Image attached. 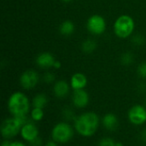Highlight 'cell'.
Listing matches in <instances>:
<instances>
[{"label":"cell","mask_w":146,"mask_h":146,"mask_svg":"<svg viewBox=\"0 0 146 146\" xmlns=\"http://www.w3.org/2000/svg\"><path fill=\"white\" fill-rule=\"evenodd\" d=\"M132 42H133V45L139 46H143V45L145 44V37H144L142 34H135V35L132 38Z\"/></svg>","instance_id":"7402d4cb"},{"label":"cell","mask_w":146,"mask_h":146,"mask_svg":"<svg viewBox=\"0 0 146 146\" xmlns=\"http://www.w3.org/2000/svg\"><path fill=\"white\" fill-rule=\"evenodd\" d=\"M137 72H138V75L143 78V79H146V61L145 62H142L139 67H138V70H137Z\"/></svg>","instance_id":"cb8c5ba5"},{"label":"cell","mask_w":146,"mask_h":146,"mask_svg":"<svg viewBox=\"0 0 146 146\" xmlns=\"http://www.w3.org/2000/svg\"><path fill=\"white\" fill-rule=\"evenodd\" d=\"M10 146H26V145H24L20 141H15V142H11Z\"/></svg>","instance_id":"83f0119b"},{"label":"cell","mask_w":146,"mask_h":146,"mask_svg":"<svg viewBox=\"0 0 146 146\" xmlns=\"http://www.w3.org/2000/svg\"><path fill=\"white\" fill-rule=\"evenodd\" d=\"M115 146H124V145H123L121 142H119V141H117V142H116V145H115Z\"/></svg>","instance_id":"4dcf8cb0"},{"label":"cell","mask_w":146,"mask_h":146,"mask_svg":"<svg viewBox=\"0 0 146 146\" xmlns=\"http://www.w3.org/2000/svg\"></svg>","instance_id":"d6a6232c"},{"label":"cell","mask_w":146,"mask_h":146,"mask_svg":"<svg viewBox=\"0 0 146 146\" xmlns=\"http://www.w3.org/2000/svg\"><path fill=\"white\" fill-rule=\"evenodd\" d=\"M39 81V75L33 69L26 70L20 77V84L24 89H32L37 86Z\"/></svg>","instance_id":"ba28073f"},{"label":"cell","mask_w":146,"mask_h":146,"mask_svg":"<svg viewBox=\"0 0 146 146\" xmlns=\"http://www.w3.org/2000/svg\"><path fill=\"white\" fill-rule=\"evenodd\" d=\"M74 23L70 20L63 21L59 26V33L63 36H70L74 33Z\"/></svg>","instance_id":"9a60e30c"},{"label":"cell","mask_w":146,"mask_h":146,"mask_svg":"<svg viewBox=\"0 0 146 146\" xmlns=\"http://www.w3.org/2000/svg\"><path fill=\"white\" fill-rule=\"evenodd\" d=\"M89 101H90L89 94L85 90V89L74 90L72 96V102L75 108H84L88 105Z\"/></svg>","instance_id":"9c48e42d"},{"label":"cell","mask_w":146,"mask_h":146,"mask_svg":"<svg viewBox=\"0 0 146 146\" xmlns=\"http://www.w3.org/2000/svg\"><path fill=\"white\" fill-rule=\"evenodd\" d=\"M31 119L33 121H40L43 120L44 113L43 108H33L31 111Z\"/></svg>","instance_id":"d6986e66"},{"label":"cell","mask_w":146,"mask_h":146,"mask_svg":"<svg viewBox=\"0 0 146 146\" xmlns=\"http://www.w3.org/2000/svg\"><path fill=\"white\" fill-rule=\"evenodd\" d=\"M135 28V22L132 16L128 15H120L114 22L113 29L115 34L121 38L126 39L130 37Z\"/></svg>","instance_id":"3957f363"},{"label":"cell","mask_w":146,"mask_h":146,"mask_svg":"<svg viewBox=\"0 0 146 146\" xmlns=\"http://www.w3.org/2000/svg\"><path fill=\"white\" fill-rule=\"evenodd\" d=\"M62 114L63 118H64L67 121H74L75 119L77 118V116L75 115L74 110H73L72 108H65L62 110Z\"/></svg>","instance_id":"ffe728a7"},{"label":"cell","mask_w":146,"mask_h":146,"mask_svg":"<svg viewBox=\"0 0 146 146\" xmlns=\"http://www.w3.org/2000/svg\"><path fill=\"white\" fill-rule=\"evenodd\" d=\"M57 144L58 143H56V141H54V140H52V141H49V142H47L44 146H58L57 145Z\"/></svg>","instance_id":"f1b7e54d"},{"label":"cell","mask_w":146,"mask_h":146,"mask_svg":"<svg viewBox=\"0 0 146 146\" xmlns=\"http://www.w3.org/2000/svg\"><path fill=\"white\" fill-rule=\"evenodd\" d=\"M128 120L135 125L141 126L146 122V108L140 104H136L133 106L127 113Z\"/></svg>","instance_id":"52a82bcc"},{"label":"cell","mask_w":146,"mask_h":146,"mask_svg":"<svg viewBox=\"0 0 146 146\" xmlns=\"http://www.w3.org/2000/svg\"><path fill=\"white\" fill-rule=\"evenodd\" d=\"M62 2H63V3H70V2H72L73 0H61Z\"/></svg>","instance_id":"1f68e13d"},{"label":"cell","mask_w":146,"mask_h":146,"mask_svg":"<svg viewBox=\"0 0 146 146\" xmlns=\"http://www.w3.org/2000/svg\"><path fill=\"white\" fill-rule=\"evenodd\" d=\"M56 60V59L54 57V55L49 52H41L36 57L37 65L39 68H43V69H48V68L53 67Z\"/></svg>","instance_id":"8fae6325"},{"label":"cell","mask_w":146,"mask_h":146,"mask_svg":"<svg viewBox=\"0 0 146 146\" xmlns=\"http://www.w3.org/2000/svg\"><path fill=\"white\" fill-rule=\"evenodd\" d=\"M21 126L14 116L5 119L1 125V133L3 138L5 139L15 137L19 133H21Z\"/></svg>","instance_id":"5b68a950"},{"label":"cell","mask_w":146,"mask_h":146,"mask_svg":"<svg viewBox=\"0 0 146 146\" xmlns=\"http://www.w3.org/2000/svg\"><path fill=\"white\" fill-rule=\"evenodd\" d=\"M29 144L31 146H41L42 145V139L39 137H37L33 140L30 141Z\"/></svg>","instance_id":"d4e9b609"},{"label":"cell","mask_w":146,"mask_h":146,"mask_svg":"<svg viewBox=\"0 0 146 146\" xmlns=\"http://www.w3.org/2000/svg\"><path fill=\"white\" fill-rule=\"evenodd\" d=\"M107 28V23L105 19L100 15H91L86 22L87 30L94 35L103 34Z\"/></svg>","instance_id":"8992f818"},{"label":"cell","mask_w":146,"mask_h":146,"mask_svg":"<svg viewBox=\"0 0 146 146\" xmlns=\"http://www.w3.org/2000/svg\"><path fill=\"white\" fill-rule=\"evenodd\" d=\"M115 145L116 141L108 137L101 139L98 142V146H115Z\"/></svg>","instance_id":"44dd1931"},{"label":"cell","mask_w":146,"mask_h":146,"mask_svg":"<svg viewBox=\"0 0 146 146\" xmlns=\"http://www.w3.org/2000/svg\"><path fill=\"white\" fill-rule=\"evenodd\" d=\"M87 77L81 72L74 73L70 78V86L74 90L84 89L87 85Z\"/></svg>","instance_id":"4fadbf2b"},{"label":"cell","mask_w":146,"mask_h":146,"mask_svg":"<svg viewBox=\"0 0 146 146\" xmlns=\"http://www.w3.org/2000/svg\"><path fill=\"white\" fill-rule=\"evenodd\" d=\"M47 103H48L47 96L45 94H43V93H39V94L36 95L32 101V104H33V108H44Z\"/></svg>","instance_id":"2e32d148"},{"label":"cell","mask_w":146,"mask_h":146,"mask_svg":"<svg viewBox=\"0 0 146 146\" xmlns=\"http://www.w3.org/2000/svg\"><path fill=\"white\" fill-rule=\"evenodd\" d=\"M43 80H44V82L46 83H54L55 80H56V76H55L54 73L48 71V72H45V73L44 74V76H43Z\"/></svg>","instance_id":"603a6c76"},{"label":"cell","mask_w":146,"mask_h":146,"mask_svg":"<svg viewBox=\"0 0 146 146\" xmlns=\"http://www.w3.org/2000/svg\"><path fill=\"white\" fill-rule=\"evenodd\" d=\"M97 49V42L93 39H86L81 44V50L86 53H92Z\"/></svg>","instance_id":"e0dca14e"},{"label":"cell","mask_w":146,"mask_h":146,"mask_svg":"<svg viewBox=\"0 0 146 146\" xmlns=\"http://www.w3.org/2000/svg\"><path fill=\"white\" fill-rule=\"evenodd\" d=\"M103 126L107 131L114 132L115 131L119 126V120L117 116L113 113H108L106 114L102 120Z\"/></svg>","instance_id":"5bb4252c"},{"label":"cell","mask_w":146,"mask_h":146,"mask_svg":"<svg viewBox=\"0 0 146 146\" xmlns=\"http://www.w3.org/2000/svg\"><path fill=\"white\" fill-rule=\"evenodd\" d=\"M8 109L12 116L27 115L30 110L28 97L21 91L14 92L8 100Z\"/></svg>","instance_id":"7a4b0ae2"},{"label":"cell","mask_w":146,"mask_h":146,"mask_svg":"<svg viewBox=\"0 0 146 146\" xmlns=\"http://www.w3.org/2000/svg\"><path fill=\"white\" fill-rule=\"evenodd\" d=\"M74 136V129L68 122H59L51 131L52 140L59 144H66Z\"/></svg>","instance_id":"277c9868"},{"label":"cell","mask_w":146,"mask_h":146,"mask_svg":"<svg viewBox=\"0 0 146 146\" xmlns=\"http://www.w3.org/2000/svg\"><path fill=\"white\" fill-rule=\"evenodd\" d=\"M61 66H62V63L59 61V60H56L55 61V63H54V65H53V67L55 68V69H60L61 68Z\"/></svg>","instance_id":"4316f807"},{"label":"cell","mask_w":146,"mask_h":146,"mask_svg":"<svg viewBox=\"0 0 146 146\" xmlns=\"http://www.w3.org/2000/svg\"><path fill=\"white\" fill-rule=\"evenodd\" d=\"M74 122L75 131L85 138L93 136L98 129L100 120L94 112H86L77 116Z\"/></svg>","instance_id":"6da1fadb"},{"label":"cell","mask_w":146,"mask_h":146,"mask_svg":"<svg viewBox=\"0 0 146 146\" xmlns=\"http://www.w3.org/2000/svg\"><path fill=\"white\" fill-rule=\"evenodd\" d=\"M120 61H121V65H123L125 66H129L133 63L134 56H133V54L132 52H126L121 54V56L120 58Z\"/></svg>","instance_id":"ac0fdd59"},{"label":"cell","mask_w":146,"mask_h":146,"mask_svg":"<svg viewBox=\"0 0 146 146\" xmlns=\"http://www.w3.org/2000/svg\"><path fill=\"white\" fill-rule=\"evenodd\" d=\"M10 144H11V142H9L8 139H5L2 142L1 146H10Z\"/></svg>","instance_id":"f546056e"},{"label":"cell","mask_w":146,"mask_h":146,"mask_svg":"<svg viewBox=\"0 0 146 146\" xmlns=\"http://www.w3.org/2000/svg\"><path fill=\"white\" fill-rule=\"evenodd\" d=\"M139 139H140V141H141L144 145H146V128L143 129V130L140 132Z\"/></svg>","instance_id":"484cf974"},{"label":"cell","mask_w":146,"mask_h":146,"mask_svg":"<svg viewBox=\"0 0 146 146\" xmlns=\"http://www.w3.org/2000/svg\"><path fill=\"white\" fill-rule=\"evenodd\" d=\"M20 133H21V138L29 143L30 141L38 137V129L34 125L33 122L30 121L21 127Z\"/></svg>","instance_id":"30bf717a"},{"label":"cell","mask_w":146,"mask_h":146,"mask_svg":"<svg viewBox=\"0 0 146 146\" xmlns=\"http://www.w3.org/2000/svg\"><path fill=\"white\" fill-rule=\"evenodd\" d=\"M70 87L71 86L65 80L56 81L53 86V93L57 98L63 99V98L67 97L68 95L69 94Z\"/></svg>","instance_id":"7c38bea8"}]
</instances>
